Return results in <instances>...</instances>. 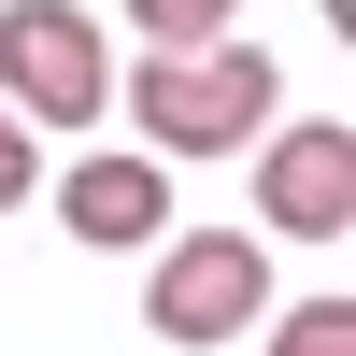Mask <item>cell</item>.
<instances>
[{"mask_svg":"<svg viewBox=\"0 0 356 356\" xmlns=\"http://www.w3.org/2000/svg\"><path fill=\"white\" fill-rule=\"evenodd\" d=\"M114 100H129L143 157H243V143H271V43H186V57H143V72H114Z\"/></svg>","mask_w":356,"mask_h":356,"instance_id":"cell-1","label":"cell"},{"mask_svg":"<svg viewBox=\"0 0 356 356\" xmlns=\"http://www.w3.org/2000/svg\"><path fill=\"white\" fill-rule=\"evenodd\" d=\"M257 214L285 243H342L356 228V129H271L257 143Z\"/></svg>","mask_w":356,"mask_h":356,"instance_id":"cell-4","label":"cell"},{"mask_svg":"<svg viewBox=\"0 0 356 356\" xmlns=\"http://www.w3.org/2000/svg\"><path fill=\"white\" fill-rule=\"evenodd\" d=\"M0 114L15 129H100L114 114V43L72 0H0Z\"/></svg>","mask_w":356,"mask_h":356,"instance_id":"cell-3","label":"cell"},{"mask_svg":"<svg viewBox=\"0 0 356 356\" xmlns=\"http://www.w3.org/2000/svg\"><path fill=\"white\" fill-rule=\"evenodd\" d=\"M228 15H243V0H129L143 57H186V43H228Z\"/></svg>","mask_w":356,"mask_h":356,"instance_id":"cell-6","label":"cell"},{"mask_svg":"<svg viewBox=\"0 0 356 356\" xmlns=\"http://www.w3.org/2000/svg\"><path fill=\"white\" fill-rule=\"evenodd\" d=\"M15 200H43V129L0 114V214H15Z\"/></svg>","mask_w":356,"mask_h":356,"instance_id":"cell-8","label":"cell"},{"mask_svg":"<svg viewBox=\"0 0 356 356\" xmlns=\"http://www.w3.org/2000/svg\"><path fill=\"white\" fill-rule=\"evenodd\" d=\"M143 328L186 342V356L271 328V243H257V228H171L157 271H143Z\"/></svg>","mask_w":356,"mask_h":356,"instance_id":"cell-2","label":"cell"},{"mask_svg":"<svg viewBox=\"0 0 356 356\" xmlns=\"http://www.w3.org/2000/svg\"><path fill=\"white\" fill-rule=\"evenodd\" d=\"M271 356H356V300L328 285V300H285L271 314Z\"/></svg>","mask_w":356,"mask_h":356,"instance_id":"cell-7","label":"cell"},{"mask_svg":"<svg viewBox=\"0 0 356 356\" xmlns=\"http://www.w3.org/2000/svg\"><path fill=\"white\" fill-rule=\"evenodd\" d=\"M57 228L86 257H157L171 243V171L157 157H72L57 171Z\"/></svg>","mask_w":356,"mask_h":356,"instance_id":"cell-5","label":"cell"}]
</instances>
